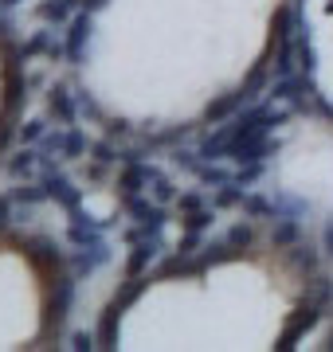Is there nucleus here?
Masks as SVG:
<instances>
[{
  "label": "nucleus",
  "instance_id": "nucleus-1",
  "mask_svg": "<svg viewBox=\"0 0 333 352\" xmlns=\"http://www.w3.org/2000/svg\"><path fill=\"white\" fill-rule=\"evenodd\" d=\"M55 286L47 289V305H43V337H59V329L67 321V309H71V298H75V274H52Z\"/></svg>",
  "mask_w": 333,
  "mask_h": 352
},
{
  "label": "nucleus",
  "instance_id": "nucleus-2",
  "mask_svg": "<svg viewBox=\"0 0 333 352\" xmlns=\"http://www.w3.org/2000/svg\"><path fill=\"white\" fill-rule=\"evenodd\" d=\"M39 180L47 184V192H52V200L63 208L67 215H83V188H75V180H67L63 173H59V164L52 161V157H43V164H39Z\"/></svg>",
  "mask_w": 333,
  "mask_h": 352
},
{
  "label": "nucleus",
  "instance_id": "nucleus-3",
  "mask_svg": "<svg viewBox=\"0 0 333 352\" xmlns=\"http://www.w3.org/2000/svg\"><path fill=\"white\" fill-rule=\"evenodd\" d=\"M87 39H90V12H75L67 20V32H63V59L71 67L83 63L87 55Z\"/></svg>",
  "mask_w": 333,
  "mask_h": 352
},
{
  "label": "nucleus",
  "instance_id": "nucleus-4",
  "mask_svg": "<svg viewBox=\"0 0 333 352\" xmlns=\"http://www.w3.org/2000/svg\"><path fill=\"white\" fill-rule=\"evenodd\" d=\"M106 219H90V215H71V223H67V243L78 247V251H87V247H98L106 243Z\"/></svg>",
  "mask_w": 333,
  "mask_h": 352
},
{
  "label": "nucleus",
  "instance_id": "nucleus-5",
  "mask_svg": "<svg viewBox=\"0 0 333 352\" xmlns=\"http://www.w3.org/2000/svg\"><path fill=\"white\" fill-rule=\"evenodd\" d=\"M36 55H47V59H63V39H55V32H32V36L20 43V59H36Z\"/></svg>",
  "mask_w": 333,
  "mask_h": 352
},
{
  "label": "nucleus",
  "instance_id": "nucleus-6",
  "mask_svg": "<svg viewBox=\"0 0 333 352\" xmlns=\"http://www.w3.org/2000/svg\"><path fill=\"white\" fill-rule=\"evenodd\" d=\"M157 254H161V235H157V239L133 243V251H129V258H126V274H129V278L149 274V263H153Z\"/></svg>",
  "mask_w": 333,
  "mask_h": 352
},
{
  "label": "nucleus",
  "instance_id": "nucleus-7",
  "mask_svg": "<svg viewBox=\"0 0 333 352\" xmlns=\"http://www.w3.org/2000/svg\"><path fill=\"white\" fill-rule=\"evenodd\" d=\"M294 243H302V219L282 215L270 223V251H290Z\"/></svg>",
  "mask_w": 333,
  "mask_h": 352
},
{
  "label": "nucleus",
  "instance_id": "nucleus-8",
  "mask_svg": "<svg viewBox=\"0 0 333 352\" xmlns=\"http://www.w3.org/2000/svg\"><path fill=\"white\" fill-rule=\"evenodd\" d=\"M67 263H71L75 278H78V274H90V270H98L103 263H110V247H106V243H98V247H87V251H78V247H75V254H67Z\"/></svg>",
  "mask_w": 333,
  "mask_h": 352
},
{
  "label": "nucleus",
  "instance_id": "nucleus-9",
  "mask_svg": "<svg viewBox=\"0 0 333 352\" xmlns=\"http://www.w3.org/2000/svg\"><path fill=\"white\" fill-rule=\"evenodd\" d=\"M47 110L59 118V126H75V110H78V102L71 98V90L67 87H59L55 82L52 90H47Z\"/></svg>",
  "mask_w": 333,
  "mask_h": 352
},
{
  "label": "nucleus",
  "instance_id": "nucleus-10",
  "mask_svg": "<svg viewBox=\"0 0 333 352\" xmlns=\"http://www.w3.org/2000/svg\"><path fill=\"white\" fill-rule=\"evenodd\" d=\"M196 153H200L204 161H224V157L231 153V126H216L204 141H200V149Z\"/></svg>",
  "mask_w": 333,
  "mask_h": 352
},
{
  "label": "nucleus",
  "instance_id": "nucleus-11",
  "mask_svg": "<svg viewBox=\"0 0 333 352\" xmlns=\"http://www.w3.org/2000/svg\"><path fill=\"white\" fill-rule=\"evenodd\" d=\"M247 192H251V188H244V184H235V180H228V184H219V188H212V208H216V212H228V208H244Z\"/></svg>",
  "mask_w": 333,
  "mask_h": 352
},
{
  "label": "nucleus",
  "instance_id": "nucleus-12",
  "mask_svg": "<svg viewBox=\"0 0 333 352\" xmlns=\"http://www.w3.org/2000/svg\"><path fill=\"white\" fill-rule=\"evenodd\" d=\"M75 8H78V0H43L36 8V16L43 24H67L75 16Z\"/></svg>",
  "mask_w": 333,
  "mask_h": 352
},
{
  "label": "nucleus",
  "instance_id": "nucleus-13",
  "mask_svg": "<svg viewBox=\"0 0 333 352\" xmlns=\"http://www.w3.org/2000/svg\"><path fill=\"white\" fill-rule=\"evenodd\" d=\"M39 164H43V153L39 149H20L12 161H8V176H12V180H28Z\"/></svg>",
  "mask_w": 333,
  "mask_h": 352
},
{
  "label": "nucleus",
  "instance_id": "nucleus-14",
  "mask_svg": "<svg viewBox=\"0 0 333 352\" xmlns=\"http://www.w3.org/2000/svg\"><path fill=\"white\" fill-rule=\"evenodd\" d=\"M8 200L20 204V208H36V204L52 200V192H47L43 180H36V184H20V188H12V192H8Z\"/></svg>",
  "mask_w": 333,
  "mask_h": 352
},
{
  "label": "nucleus",
  "instance_id": "nucleus-15",
  "mask_svg": "<svg viewBox=\"0 0 333 352\" xmlns=\"http://www.w3.org/2000/svg\"><path fill=\"white\" fill-rule=\"evenodd\" d=\"M87 149H90L87 133H83L78 126H67L63 129V149H59V157H63V161H78V157H87Z\"/></svg>",
  "mask_w": 333,
  "mask_h": 352
},
{
  "label": "nucleus",
  "instance_id": "nucleus-16",
  "mask_svg": "<svg viewBox=\"0 0 333 352\" xmlns=\"http://www.w3.org/2000/svg\"><path fill=\"white\" fill-rule=\"evenodd\" d=\"M286 258H290V266H294L298 274H318V254H314V247H302V243H294L290 251H286Z\"/></svg>",
  "mask_w": 333,
  "mask_h": 352
},
{
  "label": "nucleus",
  "instance_id": "nucleus-17",
  "mask_svg": "<svg viewBox=\"0 0 333 352\" xmlns=\"http://www.w3.org/2000/svg\"><path fill=\"white\" fill-rule=\"evenodd\" d=\"M224 239H228L231 247H235V251L244 254L247 247H251V243H255V227L247 223V219H239V223H231V227H228V235H224Z\"/></svg>",
  "mask_w": 333,
  "mask_h": 352
},
{
  "label": "nucleus",
  "instance_id": "nucleus-18",
  "mask_svg": "<svg viewBox=\"0 0 333 352\" xmlns=\"http://www.w3.org/2000/svg\"><path fill=\"white\" fill-rule=\"evenodd\" d=\"M149 184H153V200H157V204H173V200L180 196V188L169 180L165 173H161V168L153 173V180H149Z\"/></svg>",
  "mask_w": 333,
  "mask_h": 352
},
{
  "label": "nucleus",
  "instance_id": "nucleus-19",
  "mask_svg": "<svg viewBox=\"0 0 333 352\" xmlns=\"http://www.w3.org/2000/svg\"><path fill=\"white\" fill-rule=\"evenodd\" d=\"M212 223H216V208H212V204L200 208V212H193V215H180V227H184V231H208Z\"/></svg>",
  "mask_w": 333,
  "mask_h": 352
},
{
  "label": "nucleus",
  "instance_id": "nucleus-20",
  "mask_svg": "<svg viewBox=\"0 0 333 352\" xmlns=\"http://www.w3.org/2000/svg\"><path fill=\"white\" fill-rule=\"evenodd\" d=\"M200 208H208V196L200 188H189V192L177 196V212L180 215H193V212H200Z\"/></svg>",
  "mask_w": 333,
  "mask_h": 352
},
{
  "label": "nucleus",
  "instance_id": "nucleus-21",
  "mask_svg": "<svg viewBox=\"0 0 333 352\" xmlns=\"http://www.w3.org/2000/svg\"><path fill=\"white\" fill-rule=\"evenodd\" d=\"M263 173H267V161H244L239 168H235V184H244L247 188V184H255Z\"/></svg>",
  "mask_w": 333,
  "mask_h": 352
},
{
  "label": "nucleus",
  "instance_id": "nucleus-22",
  "mask_svg": "<svg viewBox=\"0 0 333 352\" xmlns=\"http://www.w3.org/2000/svg\"><path fill=\"white\" fill-rule=\"evenodd\" d=\"M43 138H47V122H43V118H32V122L20 126V141H24V145H36V141H43Z\"/></svg>",
  "mask_w": 333,
  "mask_h": 352
},
{
  "label": "nucleus",
  "instance_id": "nucleus-23",
  "mask_svg": "<svg viewBox=\"0 0 333 352\" xmlns=\"http://www.w3.org/2000/svg\"><path fill=\"white\" fill-rule=\"evenodd\" d=\"M71 349H75V352H90V349H98V337H90V333H75Z\"/></svg>",
  "mask_w": 333,
  "mask_h": 352
},
{
  "label": "nucleus",
  "instance_id": "nucleus-24",
  "mask_svg": "<svg viewBox=\"0 0 333 352\" xmlns=\"http://www.w3.org/2000/svg\"><path fill=\"white\" fill-rule=\"evenodd\" d=\"M78 110H83V113H90V118H103V110H98V102H94V98H90V94H78Z\"/></svg>",
  "mask_w": 333,
  "mask_h": 352
},
{
  "label": "nucleus",
  "instance_id": "nucleus-25",
  "mask_svg": "<svg viewBox=\"0 0 333 352\" xmlns=\"http://www.w3.org/2000/svg\"><path fill=\"white\" fill-rule=\"evenodd\" d=\"M8 219H12V200H8V196H0V231L8 227Z\"/></svg>",
  "mask_w": 333,
  "mask_h": 352
},
{
  "label": "nucleus",
  "instance_id": "nucleus-26",
  "mask_svg": "<svg viewBox=\"0 0 333 352\" xmlns=\"http://www.w3.org/2000/svg\"><path fill=\"white\" fill-rule=\"evenodd\" d=\"M78 4H83V12H98V8H106V0H78Z\"/></svg>",
  "mask_w": 333,
  "mask_h": 352
},
{
  "label": "nucleus",
  "instance_id": "nucleus-27",
  "mask_svg": "<svg viewBox=\"0 0 333 352\" xmlns=\"http://www.w3.org/2000/svg\"><path fill=\"white\" fill-rule=\"evenodd\" d=\"M12 4H20V0H0V8H12Z\"/></svg>",
  "mask_w": 333,
  "mask_h": 352
},
{
  "label": "nucleus",
  "instance_id": "nucleus-28",
  "mask_svg": "<svg viewBox=\"0 0 333 352\" xmlns=\"http://www.w3.org/2000/svg\"><path fill=\"white\" fill-rule=\"evenodd\" d=\"M325 12H330V16H333V0H330V4H325Z\"/></svg>",
  "mask_w": 333,
  "mask_h": 352
},
{
  "label": "nucleus",
  "instance_id": "nucleus-29",
  "mask_svg": "<svg viewBox=\"0 0 333 352\" xmlns=\"http://www.w3.org/2000/svg\"><path fill=\"white\" fill-rule=\"evenodd\" d=\"M325 349H333V333H330V344H325Z\"/></svg>",
  "mask_w": 333,
  "mask_h": 352
}]
</instances>
